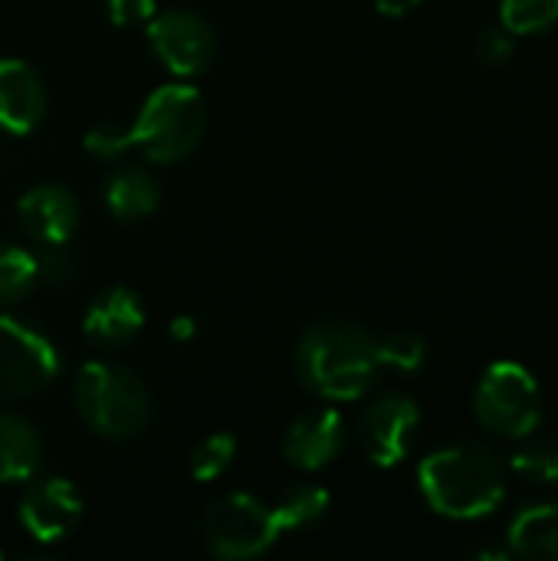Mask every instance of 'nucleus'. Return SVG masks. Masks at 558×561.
I'll return each instance as SVG.
<instances>
[{
    "label": "nucleus",
    "mask_w": 558,
    "mask_h": 561,
    "mask_svg": "<svg viewBox=\"0 0 558 561\" xmlns=\"http://www.w3.org/2000/svg\"><path fill=\"white\" fill-rule=\"evenodd\" d=\"M506 460L477 440L447 444L428 454L418 467L421 496L437 516L470 523L500 510L506 500Z\"/></svg>",
    "instance_id": "f257e3e1"
},
{
    "label": "nucleus",
    "mask_w": 558,
    "mask_h": 561,
    "mask_svg": "<svg viewBox=\"0 0 558 561\" xmlns=\"http://www.w3.org/2000/svg\"><path fill=\"white\" fill-rule=\"evenodd\" d=\"M296 371L303 388L322 401H358L375 388L382 371L378 339L358 322H316L299 339Z\"/></svg>",
    "instance_id": "f03ea898"
},
{
    "label": "nucleus",
    "mask_w": 558,
    "mask_h": 561,
    "mask_svg": "<svg viewBox=\"0 0 558 561\" xmlns=\"http://www.w3.org/2000/svg\"><path fill=\"white\" fill-rule=\"evenodd\" d=\"M76 411L89 431L109 440H128L145 431L151 417V398L141 378L115 362H89L72 385Z\"/></svg>",
    "instance_id": "7ed1b4c3"
},
{
    "label": "nucleus",
    "mask_w": 558,
    "mask_h": 561,
    "mask_svg": "<svg viewBox=\"0 0 558 561\" xmlns=\"http://www.w3.org/2000/svg\"><path fill=\"white\" fill-rule=\"evenodd\" d=\"M207 128V102L197 89L171 82L155 89L135 125H132V148H138L155 164H174L187 158Z\"/></svg>",
    "instance_id": "20e7f679"
},
{
    "label": "nucleus",
    "mask_w": 558,
    "mask_h": 561,
    "mask_svg": "<svg viewBox=\"0 0 558 561\" xmlns=\"http://www.w3.org/2000/svg\"><path fill=\"white\" fill-rule=\"evenodd\" d=\"M477 421L500 434L523 440L543 424V394L529 368L520 362H493L474 391Z\"/></svg>",
    "instance_id": "39448f33"
},
{
    "label": "nucleus",
    "mask_w": 558,
    "mask_h": 561,
    "mask_svg": "<svg viewBox=\"0 0 558 561\" xmlns=\"http://www.w3.org/2000/svg\"><path fill=\"white\" fill-rule=\"evenodd\" d=\"M280 536L273 510L250 493H227L201 516V539L214 559L250 561L263 556Z\"/></svg>",
    "instance_id": "423d86ee"
},
{
    "label": "nucleus",
    "mask_w": 558,
    "mask_h": 561,
    "mask_svg": "<svg viewBox=\"0 0 558 561\" xmlns=\"http://www.w3.org/2000/svg\"><path fill=\"white\" fill-rule=\"evenodd\" d=\"M59 375L56 345L30 322L0 319V398H30Z\"/></svg>",
    "instance_id": "0eeeda50"
},
{
    "label": "nucleus",
    "mask_w": 558,
    "mask_h": 561,
    "mask_svg": "<svg viewBox=\"0 0 558 561\" xmlns=\"http://www.w3.org/2000/svg\"><path fill=\"white\" fill-rule=\"evenodd\" d=\"M148 46L174 76H201L210 69L217 39L210 23L194 10H164L148 20Z\"/></svg>",
    "instance_id": "6e6552de"
},
{
    "label": "nucleus",
    "mask_w": 558,
    "mask_h": 561,
    "mask_svg": "<svg viewBox=\"0 0 558 561\" xmlns=\"http://www.w3.org/2000/svg\"><path fill=\"white\" fill-rule=\"evenodd\" d=\"M418 427H421L418 401L398 391H385L362 411V421H358L362 450L375 467L391 470L411 454Z\"/></svg>",
    "instance_id": "1a4fd4ad"
},
{
    "label": "nucleus",
    "mask_w": 558,
    "mask_h": 561,
    "mask_svg": "<svg viewBox=\"0 0 558 561\" xmlns=\"http://www.w3.org/2000/svg\"><path fill=\"white\" fill-rule=\"evenodd\" d=\"M82 510L86 506L66 477H46L26 486L16 516L26 536L49 546L76 533V526L82 523Z\"/></svg>",
    "instance_id": "9d476101"
},
{
    "label": "nucleus",
    "mask_w": 558,
    "mask_h": 561,
    "mask_svg": "<svg viewBox=\"0 0 558 561\" xmlns=\"http://www.w3.org/2000/svg\"><path fill=\"white\" fill-rule=\"evenodd\" d=\"M345 447V421L335 408L303 411L283 434V457L289 467L316 473L329 467Z\"/></svg>",
    "instance_id": "9b49d317"
},
{
    "label": "nucleus",
    "mask_w": 558,
    "mask_h": 561,
    "mask_svg": "<svg viewBox=\"0 0 558 561\" xmlns=\"http://www.w3.org/2000/svg\"><path fill=\"white\" fill-rule=\"evenodd\" d=\"M16 217L39 247L69 243L79 227V201L62 184H39L20 197Z\"/></svg>",
    "instance_id": "f8f14e48"
},
{
    "label": "nucleus",
    "mask_w": 558,
    "mask_h": 561,
    "mask_svg": "<svg viewBox=\"0 0 558 561\" xmlns=\"http://www.w3.org/2000/svg\"><path fill=\"white\" fill-rule=\"evenodd\" d=\"M145 329V302L125 286L99 293L82 319V332L95 348H122Z\"/></svg>",
    "instance_id": "ddd939ff"
},
{
    "label": "nucleus",
    "mask_w": 558,
    "mask_h": 561,
    "mask_svg": "<svg viewBox=\"0 0 558 561\" xmlns=\"http://www.w3.org/2000/svg\"><path fill=\"white\" fill-rule=\"evenodd\" d=\"M46 112V85L23 59H0V131L26 135Z\"/></svg>",
    "instance_id": "4468645a"
},
{
    "label": "nucleus",
    "mask_w": 558,
    "mask_h": 561,
    "mask_svg": "<svg viewBox=\"0 0 558 561\" xmlns=\"http://www.w3.org/2000/svg\"><path fill=\"white\" fill-rule=\"evenodd\" d=\"M506 546L520 559L558 561V500L523 506L510 523Z\"/></svg>",
    "instance_id": "2eb2a0df"
},
{
    "label": "nucleus",
    "mask_w": 558,
    "mask_h": 561,
    "mask_svg": "<svg viewBox=\"0 0 558 561\" xmlns=\"http://www.w3.org/2000/svg\"><path fill=\"white\" fill-rule=\"evenodd\" d=\"M43 463V440L30 421L0 411V483H30Z\"/></svg>",
    "instance_id": "dca6fc26"
},
{
    "label": "nucleus",
    "mask_w": 558,
    "mask_h": 561,
    "mask_svg": "<svg viewBox=\"0 0 558 561\" xmlns=\"http://www.w3.org/2000/svg\"><path fill=\"white\" fill-rule=\"evenodd\" d=\"M161 204L158 181L141 168H118L105 181V207L115 220H141Z\"/></svg>",
    "instance_id": "f3484780"
},
{
    "label": "nucleus",
    "mask_w": 558,
    "mask_h": 561,
    "mask_svg": "<svg viewBox=\"0 0 558 561\" xmlns=\"http://www.w3.org/2000/svg\"><path fill=\"white\" fill-rule=\"evenodd\" d=\"M506 467L533 486H558V434H546L536 427L523 437Z\"/></svg>",
    "instance_id": "a211bd4d"
},
{
    "label": "nucleus",
    "mask_w": 558,
    "mask_h": 561,
    "mask_svg": "<svg viewBox=\"0 0 558 561\" xmlns=\"http://www.w3.org/2000/svg\"><path fill=\"white\" fill-rule=\"evenodd\" d=\"M329 506H332L329 490L312 486V483H299V486L286 490L270 510H273V519H276L280 533H289V529L296 533V529H309V526L322 523Z\"/></svg>",
    "instance_id": "6ab92c4d"
},
{
    "label": "nucleus",
    "mask_w": 558,
    "mask_h": 561,
    "mask_svg": "<svg viewBox=\"0 0 558 561\" xmlns=\"http://www.w3.org/2000/svg\"><path fill=\"white\" fill-rule=\"evenodd\" d=\"M500 26L513 36H533L558 26V0H500Z\"/></svg>",
    "instance_id": "aec40b11"
},
{
    "label": "nucleus",
    "mask_w": 558,
    "mask_h": 561,
    "mask_svg": "<svg viewBox=\"0 0 558 561\" xmlns=\"http://www.w3.org/2000/svg\"><path fill=\"white\" fill-rule=\"evenodd\" d=\"M36 286V256L20 247H0V306L20 302Z\"/></svg>",
    "instance_id": "412c9836"
},
{
    "label": "nucleus",
    "mask_w": 558,
    "mask_h": 561,
    "mask_svg": "<svg viewBox=\"0 0 558 561\" xmlns=\"http://www.w3.org/2000/svg\"><path fill=\"white\" fill-rule=\"evenodd\" d=\"M234 457H237V437L227 434V431L210 434L191 454V477L201 480V483H210V480H217V477H224L230 470Z\"/></svg>",
    "instance_id": "4be33fe9"
},
{
    "label": "nucleus",
    "mask_w": 558,
    "mask_h": 561,
    "mask_svg": "<svg viewBox=\"0 0 558 561\" xmlns=\"http://www.w3.org/2000/svg\"><path fill=\"white\" fill-rule=\"evenodd\" d=\"M378 362H382V368L414 375L428 362V345L414 332H395L388 339H378Z\"/></svg>",
    "instance_id": "5701e85b"
},
{
    "label": "nucleus",
    "mask_w": 558,
    "mask_h": 561,
    "mask_svg": "<svg viewBox=\"0 0 558 561\" xmlns=\"http://www.w3.org/2000/svg\"><path fill=\"white\" fill-rule=\"evenodd\" d=\"M513 53H516V36L506 26H487L474 39V56H477L480 66L500 69V66H506L513 59Z\"/></svg>",
    "instance_id": "b1692460"
},
{
    "label": "nucleus",
    "mask_w": 558,
    "mask_h": 561,
    "mask_svg": "<svg viewBox=\"0 0 558 561\" xmlns=\"http://www.w3.org/2000/svg\"><path fill=\"white\" fill-rule=\"evenodd\" d=\"M72 273H76V256L66 250V243H53L43 247V253H36V283L62 289L72 283Z\"/></svg>",
    "instance_id": "393cba45"
},
{
    "label": "nucleus",
    "mask_w": 558,
    "mask_h": 561,
    "mask_svg": "<svg viewBox=\"0 0 558 561\" xmlns=\"http://www.w3.org/2000/svg\"><path fill=\"white\" fill-rule=\"evenodd\" d=\"M86 151L92 154V158H118L122 151H128L132 148V128H118L115 122H102V125H95V128H89L86 131Z\"/></svg>",
    "instance_id": "a878e982"
},
{
    "label": "nucleus",
    "mask_w": 558,
    "mask_h": 561,
    "mask_svg": "<svg viewBox=\"0 0 558 561\" xmlns=\"http://www.w3.org/2000/svg\"><path fill=\"white\" fill-rule=\"evenodd\" d=\"M105 7L115 26H148V20L158 13L155 0H105Z\"/></svg>",
    "instance_id": "bb28decb"
},
{
    "label": "nucleus",
    "mask_w": 558,
    "mask_h": 561,
    "mask_svg": "<svg viewBox=\"0 0 558 561\" xmlns=\"http://www.w3.org/2000/svg\"><path fill=\"white\" fill-rule=\"evenodd\" d=\"M171 339L174 342H187V339H194V332H197V322L191 319V316H178V319H171Z\"/></svg>",
    "instance_id": "cd10ccee"
},
{
    "label": "nucleus",
    "mask_w": 558,
    "mask_h": 561,
    "mask_svg": "<svg viewBox=\"0 0 558 561\" xmlns=\"http://www.w3.org/2000/svg\"><path fill=\"white\" fill-rule=\"evenodd\" d=\"M418 3H421V0H375L378 13H385V16H405V13H411Z\"/></svg>",
    "instance_id": "c85d7f7f"
}]
</instances>
